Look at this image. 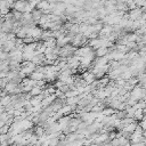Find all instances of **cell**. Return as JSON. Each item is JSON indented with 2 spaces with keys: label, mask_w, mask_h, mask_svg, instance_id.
Returning <instances> with one entry per match:
<instances>
[{
  "label": "cell",
  "mask_w": 146,
  "mask_h": 146,
  "mask_svg": "<svg viewBox=\"0 0 146 146\" xmlns=\"http://www.w3.org/2000/svg\"><path fill=\"white\" fill-rule=\"evenodd\" d=\"M143 13H145V7H144V8H139V7H136V8H133V9H130V10H128V11H127L129 19H131V21H136V19H139V18H140V16L143 15Z\"/></svg>",
  "instance_id": "obj_1"
},
{
  "label": "cell",
  "mask_w": 146,
  "mask_h": 146,
  "mask_svg": "<svg viewBox=\"0 0 146 146\" xmlns=\"http://www.w3.org/2000/svg\"><path fill=\"white\" fill-rule=\"evenodd\" d=\"M25 3H26V0H16V1L13 3V6H11V9H14V10H17V11H21V13H23V9H24V6H25Z\"/></svg>",
  "instance_id": "obj_2"
},
{
  "label": "cell",
  "mask_w": 146,
  "mask_h": 146,
  "mask_svg": "<svg viewBox=\"0 0 146 146\" xmlns=\"http://www.w3.org/2000/svg\"><path fill=\"white\" fill-rule=\"evenodd\" d=\"M14 48H15V42H14V40H6V41L2 43V51L9 52V51H11Z\"/></svg>",
  "instance_id": "obj_3"
},
{
  "label": "cell",
  "mask_w": 146,
  "mask_h": 146,
  "mask_svg": "<svg viewBox=\"0 0 146 146\" xmlns=\"http://www.w3.org/2000/svg\"><path fill=\"white\" fill-rule=\"evenodd\" d=\"M29 78L32 79V80H34V81L43 80V79H44V73H42V72H40V71H38V70H34V71L29 75Z\"/></svg>",
  "instance_id": "obj_4"
},
{
  "label": "cell",
  "mask_w": 146,
  "mask_h": 146,
  "mask_svg": "<svg viewBox=\"0 0 146 146\" xmlns=\"http://www.w3.org/2000/svg\"><path fill=\"white\" fill-rule=\"evenodd\" d=\"M144 116H145V108H137V110H135V113H133L132 119H133L136 122H138V121H140Z\"/></svg>",
  "instance_id": "obj_5"
},
{
  "label": "cell",
  "mask_w": 146,
  "mask_h": 146,
  "mask_svg": "<svg viewBox=\"0 0 146 146\" xmlns=\"http://www.w3.org/2000/svg\"><path fill=\"white\" fill-rule=\"evenodd\" d=\"M42 16V11L41 10H39V9H36V8H34L32 11H31V18H32V21L38 25V22H39V19H40V17Z\"/></svg>",
  "instance_id": "obj_6"
},
{
  "label": "cell",
  "mask_w": 146,
  "mask_h": 146,
  "mask_svg": "<svg viewBox=\"0 0 146 146\" xmlns=\"http://www.w3.org/2000/svg\"><path fill=\"white\" fill-rule=\"evenodd\" d=\"M35 8L39 9V10H41V11H43V10H46V9H50V10H51L50 5H49V2H48L47 0H40Z\"/></svg>",
  "instance_id": "obj_7"
},
{
  "label": "cell",
  "mask_w": 146,
  "mask_h": 146,
  "mask_svg": "<svg viewBox=\"0 0 146 146\" xmlns=\"http://www.w3.org/2000/svg\"><path fill=\"white\" fill-rule=\"evenodd\" d=\"M108 50H110V49L106 48V47H99V48H97V49L94 50V51H95V56H96V57H102V56L107 55Z\"/></svg>",
  "instance_id": "obj_8"
},
{
  "label": "cell",
  "mask_w": 146,
  "mask_h": 146,
  "mask_svg": "<svg viewBox=\"0 0 146 146\" xmlns=\"http://www.w3.org/2000/svg\"><path fill=\"white\" fill-rule=\"evenodd\" d=\"M33 132L38 136V138L41 137V136H43L44 135V128H43V125H39V124L33 125Z\"/></svg>",
  "instance_id": "obj_9"
},
{
  "label": "cell",
  "mask_w": 146,
  "mask_h": 146,
  "mask_svg": "<svg viewBox=\"0 0 146 146\" xmlns=\"http://www.w3.org/2000/svg\"><path fill=\"white\" fill-rule=\"evenodd\" d=\"M42 42H43V46L44 47H49V48L56 47V39L54 36H51V38H49V39H47V40H44Z\"/></svg>",
  "instance_id": "obj_10"
},
{
  "label": "cell",
  "mask_w": 146,
  "mask_h": 146,
  "mask_svg": "<svg viewBox=\"0 0 146 146\" xmlns=\"http://www.w3.org/2000/svg\"><path fill=\"white\" fill-rule=\"evenodd\" d=\"M10 100H11V96L9 94H7V95H5L3 97L0 98V105L5 107V106H7V105L10 104Z\"/></svg>",
  "instance_id": "obj_11"
},
{
  "label": "cell",
  "mask_w": 146,
  "mask_h": 146,
  "mask_svg": "<svg viewBox=\"0 0 146 146\" xmlns=\"http://www.w3.org/2000/svg\"><path fill=\"white\" fill-rule=\"evenodd\" d=\"M136 125H137V122H132V123H130V124H127V125H124V127L122 128V131L132 133L133 130H135V128H136Z\"/></svg>",
  "instance_id": "obj_12"
},
{
  "label": "cell",
  "mask_w": 146,
  "mask_h": 146,
  "mask_svg": "<svg viewBox=\"0 0 146 146\" xmlns=\"http://www.w3.org/2000/svg\"><path fill=\"white\" fill-rule=\"evenodd\" d=\"M67 32H70L72 34H78L79 33V24L78 23H71L70 27L67 29Z\"/></svg>",
  "instance_id": "obj_13"
},
{
  "label": "cell",
  "mask_w": 146,
  "mask_h": 146,
  "mask_svg": "<svg viewBox=\"0 0 146 146\" xmlns=\"http://www.w3.org/2000/svg\"><path fill=\"white\" fill-rule=\"evenodd\" d=\"M116 112V110H114V108H112V107H108V106H106V107H104L103 110H102V114L104 115V116H110V115H112L113 113H115Z\"/></svg>",
  "instance_id": "obj_14"
},
{
  "label": "cell",
  "mask_w": 146,
  "mask_h": 146,
  "mask_svg": "<svg viewBox=\"0 0 146 146\" xmlns=\"http://www.w3.org/2000/svg\"><path fill=\"white\" fill-rule=\"evenodd\" d=\"M41 91H42V88L34 86V87H32V89L29 91V94H30L31 96H36V95H40V94H41Z\"/></svg>",
  "instance_id": "obj_15"
},
{
  "label": "cell",
  "mask_w": 146,
  "mask_h": 146,
  "mask_svg": "<svg viewBox=\"0 0 146 146\" xmlns=\"http://www.w3.org/2000/svg\"><path fill=\"white\" fill-rule=\"evenodd\" d=\"M27 141H29V144H30V145H34V144H36V143H38V136L33 132V133L30 136V138H29V140H27Z\"/></svg>",
  "instance_id": "obj_16"
},
{
  "label": "cell",
  "mask_w": 146,
  "mask_h": 146,
  "mask_svg": "<svg viewBox=\"0 0 146 146\" xmlns=\"http://www.w3.org/2000/svg\"><path fill=\"white\" fill-rule=\"evenodd\" d=\"M11 13H13V16H14V19L15 21H21L22 19V13L21 11H17V10L11 9Z\"/></svg>",
  "instance_id": "obj_17"
},
{
  "label": "cell",
  "mask_w": 146,
  "mask_h": 146,
  "mask_svg": "<svg viewBox=\"0 0 146 146\" xmlns=\"http://www.w3.org/2000/svg\"><path fill=\"white\" fill-rule=\"evenodd\" d=\"M136 7H139V8H144L145 5H146V0H133Z\"/></svg>",
  "instance_id": "obj_18"
},
{
  "label": "cell",
  "mask_w": 146,
  "mask_h": 146,
  "mask_svg": "<svg viewBox=\"0 0 146 146\" xmlns=\"http://www.w3.org/2000/svg\"><path fill=\"white\" fill-rule=\"evenodd\" d=\"M117 140H119V145H120V146H123V145H125V144H128V143H129V139L124 138L123 136L119 137V138H117Z\"/></svg>",
  "instance_id": "obj_19"
},
{
  "label": "cell",
  "mask_w": 146,
  "mask_h": 146,
  "mask_svg": "<svg viewBox=\"0 0 146 146\" xmlns=\"http://www.w3.org/2000/svg\"><path fill=\"white\" fill-rule=\"evenodd\" d=\"M35 40L32 38V36H30V35H26L25 38H23V43H25V44H27V43H32V42H34Z\"/></svg>",
  "instance_id": "obj_20"
},
{
  "label": "cell",
  "mask_w": 146,
  "mask_h": 146,
  "mask_svg": "<svg viewBox=\"0 0 146 146\" xmlns=\"http://www.w3.org/2000/svg\"><path fill=\"white\" fill-rule=\"evenodd\" d=\"M26 1H27V3H29V5L34 9V8L36 7V5L39 3V1H40V0H26Z\"/></svg>",
  "instance_id": "obj_21"
},
{
  "label": "cell",
  "mask_w": 146,
  "mask_h": 146,
  "mask_svg": "<svg viewBox=\"0 0 146 146\" xmlns=\"http://www.w3.org/2000/svg\"><path fill=\"white\" fill-rule=\"evenodd\" d=\"M0 131H1V133H7V132L9 131V125H7V124L2 125V127L0 128Z\"/></svg>",
  "instance_id": "obj_22"
},
{
  "label": "cell",
  "mask_w": 146,
  "mask_h": 146,
  "mask_svg": "<svg viewBox=\"0 0 146 146\" xmlns=\"http://www.w3.org/2000/svg\"><path fill=\"white\" fill-rule=\"evenodd\" d=\"M16 38V34L13 33V32H8L7 33V40H15Z\"/></svg>",
  "instance_id": "obj_23"
},
{
  "label": "cell",
  "mask_w": 146,
  "mask_h": 146,
  "mask_svg": "<svg viewBox=\"0 0 146 146\" xmlns=\"http://www.w3.org/2000/svg\"><path fill=\"white\" fill-rule=\"evenodd\" d=\"M87 146H97L96 144H90V145H87Z\"/></svg>",
  "instance_id": "obj_24"
},
{
  "label": "cell",
  "mask_w": 146,
  "mask_h": 146,
  "mask_svg": "<svg viewBox=\"0 0 146 146\" xmlns=\"http://www.w3.org/2000/svg\"><path fill=\"white\" fill-rule=\"evenodd\" d=\"M21 146H31L30 144H26V145H21Z\"/></svg>",
  "instance_id": "obj_25"
}]
</instances>
